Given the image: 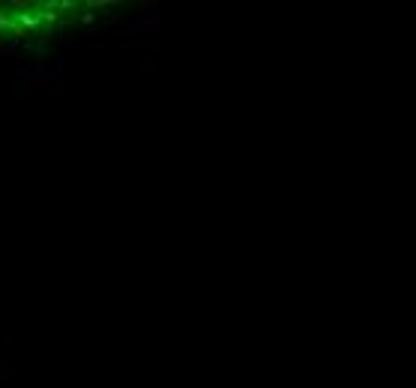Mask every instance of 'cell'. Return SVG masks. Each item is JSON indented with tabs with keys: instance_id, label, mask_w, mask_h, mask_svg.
Masks as SVG:
<instances>
[{
	"instance_id": "5",
	"label": "cell",
	"mask_w": 416,
	"mask_h": 388,
	"mask_svg": "<svg viewBox=\"0 0 416 388\" xmlns=\"http://www.w3.org/2000/svg\"><path fill=\"white\" fill-rule=\"evenodd\" d=\"M93 21H96V15H93V12H84V15H81V24H93Z\"/></svg>"
},
{
	"instance_id": "1",
	"label": "cell",
	"mask_w": 416,
	"mask_h": 388,
	"mask_svg": "<svg viewBox=\"0 0 416 388\" xmlns=\"http://www.w3.org/2000/svg\"><path fill=\"white\" fill-rule=\"evenodd\" d=\"M15 24L24 27L27 33H39V30H42V18H39V12H15Z\"/></svg>"
},
{
	"instance_id": "3",
	"label": "cell",
	"mask_w": 416,
	"mask_h": 388,
	"mask_svg": "<svg viewBox=\"0 0 416 388\" xmlns=\"http://www.w3.org/2000/svg\"><path fill=\"white\" fill-rule=\"evenodd\" d=\"M42 9H45V12H39L42 24H57V21H60V15H57V12H54L51 6H42Z\"/></svg>"
},
{
	"instance_id": "4",
	"label": "cell",
	"mask_w": 416,
	"mask_h": 388,
	"mask_svg": "<svg viewBox=\"0 0 416 388\" xmlns=\"http://www.w3.org/2000/svg\"><path fill=\"white\" fill-rule=\"evenodd\" d=\"M9 9H30L27 0H15V3H9Z\"/></svg>"
},
{
	"instance_id": "2",
	"label": "cell",
	"mask_w": 416,
	"mask_h": 388,
	"mask_svg": "<svg viewBox=\"0 0 416 388\" xmlns=\"http://www.w3.org/2000/svg\"><path fill=\"white\" fill-rule=\"evenodd\" d=\"M12 343H15V337H12V334L0 337V353H3V356H12V353H15V346H12Z\"/></svg>"
}]
</instances>
